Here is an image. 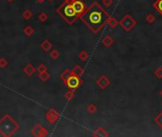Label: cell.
Segmentation results:
<instances>
[{
	"label": "cell",
	"instance_id": "1",
	"mask_svg": "<svg viewBox=\"0 0 162 137\" xmlns=\"http://www.w3.org/2000/svg\"><path fill=\"white\" fill-rule=\"evenodd\" d=\"M110 16L111 15L105 10L97 1H95L81 15V19L91 31L94 33H99L104 26L107 25V21Z\"/></svg>",
	"mask_w": 162,
	"mask_h": 137
},
{
	"label": "cell",
	"instance_id": "2",
	"mask_svg": "<svg viewBox=\"0 0 162 137\" xmlns=\"http://www.w3.org/2000/svg\"><path fill=\"white\" fill-rule=\"evenodd\" d=\"M58 12L69 25L73 24L76 21V19L80 17L77 12H75L74 8H73L71 0H65V3L59 7Z\"/></svg>",
	"mask_w": 162,
	"mask_h": 137
},
{
	"label": "cell",
	"instance_id": "3",
	"mask_svg": "<svg viewBox=\"0 0 162 137\" xmlns=\"http://www.w3.org/2000/svg\"><path fill=\"white\" fill-rule=\"evenodd\" d=\"M119 25L125 31H131L136 26V20L130 14H126L119 21Z\"/></svg>",
	"mask_w": 162,
	"mask_h": 137
},
{
	"label": "cell",
	"instance_id": "4",
	"mask_svg": "<svg viewBox=\"0 0 162 137\" xmlns=\"http://www.w3.org/2000/svg\"><path fill=\"white\" fill-rule=\"evenodd\" d=\"M65 83H66V85H68V88L72 89V90H75V89L80 87V86L82 85V81L81 80L80 76L75 74V73H72V74L65 80Z\"/></svg>",
	"mask_w": 162,
	"mask_h": 137
},
{
	"label": "cell",
	"instance_id": "5",
	"mask_svg": "<svg viewBox=\"0 0 162 137\" xmlns=\"http://www.w3.org/2000/svg\"><path fill=\"white\" fill-rule=\"evenodd\" d=\"M71 4L73 6V8H74L75 12H77L80 17L88 8L84 3V1H82V0H71Z\"/></svg>",
	"mask_w": 162,
	"mask_h": 137
},
{
	"label": "cell",
	"instance_id": "6",
	"mask_svg": "<svg viewBox=\"0 0 162 137\" xmlns=\"http://www.w3.org/2000/svg\"><path fill=\"white\" fill-rule=\"evenodd\" d=\"M110 83L111 82L109 80V78H108L106 75L100 76L96 81V84L98 85V87H99L101 90H105V89H107L110 86Z\"/></svg>",
	"mask_w": 162,
	"mask_h": 137
},
{
	"label": "cell",
	"instance_id": "7",
	"mask_svg": "<svg viewBox=\"0 0 162 137\" xmlns=\"http://www.w3.org/2000/svg\"><path fill=\"white\" fill-rule=\"evenodd\" d=\"M92 135L97 136V137H107V136H109V133L107 132V130L104 128L100 127V128H98L96 130H95Z\"/></svg>",
	"mask_w": 162,
	"mask_h": 137
},
{
	"label": "cell",
	"instance_id": "8",
	"mask_svg": "<svg viewBox=\"0 0 162 137\" xmlns=\"http://www.w3.org/2000/svg\"><path fill=\"white\" fill-rule=\"evenodd\" d=\"M101 44L105 48H110L114 44V39L110 35H105L101 39Z\"/></svg>",
	"mask_w": 162,
	"mask_h": 137
},
{
	"label": "cell",
	"instance_id": "9",
	"mask_svg": "<svg viewBox=\"0 0 162 137\" xmlns=\"http://www.w3.org/2000/svg\"><path fill=\"white\" fill-rule=\"evenodd\" d=\"M107 25L109 26L110 28H116L117 25H119V21L117 20V18H115L114 16H110L109 19H108V21H107Z\"/></svg>",
	"mask_w": 162,
	"mask_h": 137
},
{
	"label": "cell",
	"instance_id": "10",
	"mask_svg": "<svg viewBox=\"0 0 162 137\" xmlns=\"http://www.w3.org/2000/svg\"><path fill=\"white\" fill-rule=\"evenodd\" d=\"M153 7L162 15V0H155L153 4Z\"/></svg>",
	"mask_w": 162,
	"mask_h": 137
},
{
	"label": "cell",
	"instance_id": "11",
	"mask_svg": "<svg viewBox=\"0 0 162 137\" xmlns=\"http://www.w3.org/2000/svg\"><path fill=\"white\" fill-rule=\"evenodd\" d=\"M154 121H155V123L157 124V125L159 127L160 129H162V111L158 113L157 115L155 117Z\"/></svg>",
	"mask_w": 162,
	"mask_h": 137
},
{
	"label": "cell",
	"instance_id": "12",
	"mask_svg": "<svg viewBox=\"0 0 162 137\" xmlns=\"http://www.w3.org/2000/svg\"><path fill=\"white\" fill-rule=\"evenodd\" d=\"M73 73H75V74H77L79 76H82L84 73V70L81 66H75L74 70H73Z\"/></svg>",
	"mask_w": 162,
	"mask_h": 137
},
{
	"label": "cell",
	"instance_id": "13",
	"mask_svg": "<svg viewBox=\"0 0 162 137\" xmlns=\"http://www.w3.org/2000/svg\"><path fill=\"white\" fill-rule=\"evenodd\" d=\"M145 20L147 23L149 24H153L154 22L155 21V15L153 14H149L146 15V17H145Z\"/></svg>",
	"mask_w": 162,
	"mask_h": 137
},
{
	"label": "cell",
	"instance_id": "14",
	"mask_svg": "<svg viewBox=\"0 0 162 137\" xmlns=\"http://www.w3.org/2000/svg\"><path fill=\"white\" fill-rule=\"evenodd\" d=\"M154 74L157 79H161L162 78V67H158V68L155 69L154 72Z\"/></svg>",
	"mask_w": 162,
	"mask_h": 137
},
{
	"label": "cell",
	"instance_id": "15",
	"mask_svg": "<svg viewBox=\"0 0 162 137\" xmlns=\"http://www.w3.org/2000/svg\"><path fill=\"white\" fill-rule=\"evenodd\" d=\"M86 110L88 112H90V113H94V112H96V111L98 110V108L95 106L94 104H89L88 106L86 107Z\"/></svg>",
	"mask_w": 162,
	"mask_h": 137
},
{
	"label": "cell",
	"instance_id": "16",
	"mask_svg": "<svg viewBox=\"0 0 162 137\" xmlns=\"http://www.w3.org/2000/svg\"><path fill=\"white\" fill-rule=\"evenodd\" d=\"M79 57H80V59L82 60V61H86L88 58V53L85 52V50H82V52H81L80 55H79Z\"/></svg>",
	"mask_w": 162,
	"mask_h": 137
},
{
	"label": "cell",
	"instance_id": "17",
	"mask_svg": "<svg viewBox=\"0 0 162 137\" xmlns=\"http://www.w3.org/2000/svg\"><path fill=\"white\" fill-rule=\"evenodd\" d=\"M103 4L104 7L109 8L110 6L113 4V0H103Z\"/></svg>",
	"mask_w": 162,
	"mask_h": 137
},
{
	"label": "cell",
	"instance_id": "18",
	"mask_svg": "<svg viewBox=\"0 0 162 137\" xmlns=\"http://www.w3.org/2000/svg\"><path fill=\"white\" fill-rule=\"evenodd\" d=\"M73 97H74V94H73V92H71V91H68V93L65 94V98L68 100H71Z\"/></svg>",
	"mask_w": 162,
	"mask_h": 137
},
{
	"label": "cell",
	"instance_id": "19",
	"mask_svg": "<svg viewBox=\"0 0 162 137\" xmlns=\"http://www.w3.org/2000/svg\"><path fill=\"white\" fill-rule=\"evenodd\" d=\"M159 94H160V95H161V96H162V90H161V91H159Z\"/></svg>",
	"mask_w": 162,
	"mask_h": 137
}]
</instances>
